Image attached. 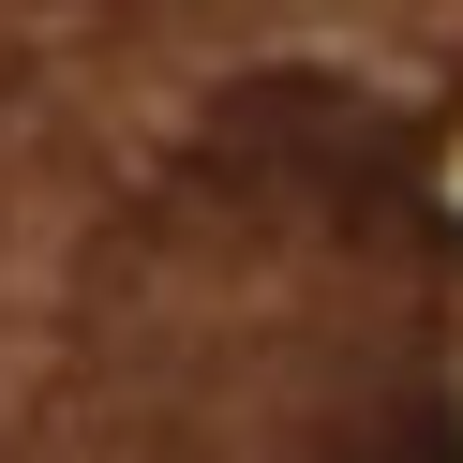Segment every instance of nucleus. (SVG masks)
<instances>
[{
    "mask_svg": "<svg viewBox=\"0 0 463 463\" xmlns=\"http://www.w3.org/2000/svg\"><path fill=\"white\" fill-rule=\"evenodd\" d=\"M359 463H463V419H449V403H419V419L359 433Z\"/></svg>",
    "mask_w": 463,
    "mask_h": 463,
    "instance_id": "obj_1",
    "label": "nucleus"
}]
</instances>
